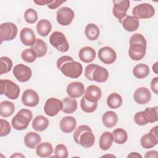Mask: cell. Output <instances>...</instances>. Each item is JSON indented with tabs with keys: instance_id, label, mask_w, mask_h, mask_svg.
I'll use <instances>...</instances> for the list:
<instances>
[{
	"instance_id": "obj_1",
	"label": "cell",
	"mask_w": 158,
	"mask_h": 158,
	"mask_svg": "<svg viewBox=\"0 0 158 158\" xmlns=\"http://www.w3.org/2000/svg\"><path fill=\"white\" fill-rule=\"evenodd\" d=\"M57 67L65 76L71 78H78L83 72L82 65L69 56L59 57L57 60Z\"/></svg>"
},
{
	"instance_id": "obj_2",
	"label": "cell",
	"mask_w": 158,
	"mask_h": 158,
	"mask_svg": "<svg viewBox=\"0 0 158 158\" xmlns=\"http://www.w3.org/2000/svg\"><path fill=\"white\" fill-rule=\"evenodd\" d=\"M73 138L77 144L85 148H91L95 142V136L91 128L86 125L78 126L74 131Z\"/></svg>"
},
{
	"instance_id": "obj_3",
	"label": "cell",
	"mask_w": 158,
	"mask_h": 158,
	"mask_svg": "<svg viewBox=\"0 0 158 158\" xmlns=\"http://www.w3.org/2000/svg\"><path fill=\"white\" fill-rule=\"evenodd\" d=\"M157 106L147 107L143 111L136 112L134 115V121L138 125H145L148 123H154L158 120Z\"/></svg>"
},
{
	"instance_id": "obj_4",
	"label": "cell",
	"mask_w": 158,
	"mask_h": 158,
	"mask_svg": "<svg viewBox=\"0 0 158 158\" xmlns=\"http://www.w3.org/2000/svg\"><path fill=\"white\" fill-rule=\"evenodd\" d=\"M33 117V113L29 109L20 110L12 119V125L17 130L26 129Z\"/></svg>"
},
{
	"instance_id": "obj_5",
	"label": "cell",
	"mask_w": 158,
	"mask_h": 158,
	"mask_svg": "<svg viewBox=\"0 0 158 158\" xmlns=\"http://www.w3.org/2000/svg\"><path fill=\"white\" fill-rule=\"evenodd\" d=\"M1 94L6 96L10 99H16L20 94V88L18 85L9 80H0Z\"/></svg>"
},
{
	"instance_id": "obj_6",
	"label": "cell",
	"mask_w": 158,
	"mask_h": 158,
	"mask_svg": "<svg viewBox=\"0 0 158 158\" xmlns=\"http://www.w3.org/2000/svg\"><path fill=\"white\" fill-rule=\"evenodd\" d=\"M49 43L60 52H65L69 49V44L66 37L60 31H54L49 36Z\"/></svg>"
},
{
	"instance_id": "obj_7",
	"label": "cell",
	"mask_w": 158,
	"mask_h": 158,
	"mask_svg": "<svg viewBox=\"0 0 158 158\" xmlns=\"http://www.w3.org/2000/svg\"><path fill=\"white\" fill-rule=\"evenodd\" d=\"M155 14L154 7L148 3H142L136 6L132 10V15L136 19H150Z\"/></svg>"
},
{
	"instance_id": "obj_8",
	"label": "cell",
	"mask_w": 158,
	"mask_h": 158,
	"mask_svg": "<svg viewBox=\"0 0 158 158\" xmlns=\"http://www.w3.org/2000/svg\"><path fill=\"white\" fill-rule=\"evenodd\" d=\"M17 27L14 23L6 22L1 24V43L4 41H11L14 40L17 36Z\"/></svg>"
},
{
	"instance_id": "obj_9",
	"label": "cell",
	"mask_w": 158,
	"mask_h": 158,
	"mask_svg": "<svg viewBox=\"0 0 158 158\" xmlns=\"http://www.w3.org/2000/svg\"><path fill=\"white\" fill-rule=\"evenodd\" d=\"M113 3L112 13L119 22L122 23L123 19L127 15V12L130 7V2L128 0H118L113 1Z\"/></svg>"
},
{
	"instance_id": "obj_10",
	"label": "cell",
	"mask_w": 158,
	"mask_h": 158,
	"mask_svg": "<svg viewBox=\"0 0 158 158\" xmlns=\"http://www.w3.org/2000/svg\"><path fill=\"white\" fill-rule=\"evenodd\" d=\"M56 19L58 23L62 26L70 25L75 17L73 10L68 7H62L57 11Z\"/></svg>"
},
{
	"instance_id": "obj_11",
	"label": "cell",
	"mask_w": 158,
	"mask_h": 158,
	"mask_svg": "<svg viewBox=\"0 0 158 158\" xmlns=\"http://www.w3.org/2000/svg\"><path fill=\"white\" fill-rule=\"evenodd\" d=\"M62 109V102L59 99L54 98L48 99L44 106V111L45 114L50 117L56 115Z\"/></svg>"
},
{
	"instance_id": "obj_12",
	"label": "cell",
	"mask_w": 158,
	"mask_h": 158,
	"mask_svg": "<svg viewBox=\"0 0 158 158\" xmlns=\"http://www.w3.org/2000/svg\"><path fill=\"white\" fill-rule=\"evenodd\" d=\"M13 74L20 82L28 81L32 75L31 69L24 64H17L13 69Z\"/></svg>"
},
{
	"instance_id": "obj_13",
	"label": "cell",
	"mask_w": 158,
	"mask_h": 158,
	"mask_svg": "<svg viewBox=\"0 0 158 158\" xmlns=\"http://www.w3.org/2000/svg\"><path fill=\"white\" fill-rule=\"evenodd\" d=\"M157 126L152 128L148 133L142 136L141 138V145L144 149H150L154 147L158 143L157 135Z\"/></svg>"
},
{
	"instance_id": "obj_14",
	"label": "cell",
	"mask_w": 158,
	"mask_h": 158,
	"mask_svg": "<svg viewBox=\"0 0 158 158\" xmlns=\"http://www.w3.org/2000/svg\"><path fill=\"white\" fill-rule=\"evenodd\" d=\"M98 55L99 60L105 64H111L114 63L117 59L115 51L109 46L101 48L99 50Z\"/></svg>"
},
{
	"instance_id": "obj_15",
	"label": "cell",
	"mask_w": 158,
	"mask_h": 158,
	"mask_svg": "<svg viewBox=\"0 0 158 158\" xmlns=\"http://www.w3.org/2000/svg\"><path fill=\"white\" fill-rule=\"evenodd\" d=\"M146 51V46L140 43H135L130 45L128 54L130 57L133 60H139L142 59Z\"/></svg>"
},
{
	"instance_id": "obj_16",
	"label": "cell",
	"mask_w": 158,
	"mask_h": 158,
	"mask_svg": "<svg viewBox=\"0 0 158 158\" xmlns=\"http://www.w3.org/2000/svg\"><path fill=\"white\" fill-rule=\"evenodd\" d=\"M23 104L28 107H35L37 106L40 101L38 93L31 89H26L23 91L22 96Z\"/></svg>"
},
{
	"instance_id": "obj_17",
	"label": "cell",
	"mask_w": 158,
	"mask_h": 158,
	"mask_svg": "<svg viewBox=\"0 0 158 158\" xmlns=\"http://www.w3.org/2000/svg\"><path fill=\"white\" fill-rule=\"evenodd\" d=\"M135 102L139 104H145L150 101L151 93L149 89L146 87H139L137 88L133 94Z\"/></svg>"
},
{
	"instance_id": "obj_18",
	"label": "cell",
	"mask_w": 158,
	"mask_h": 158,
	"mask_svg": "<svg viewBox=\"0 0 158 158\" xmlns=\"http://www.w3.org/2000/svg\"><path fill=\"white\" fill-rule=\"evenodd\" d=\"M85 93L84 85L80 81H73L69 83L67 87V94L72 98L81 96Z\"/></svg>"
},
{
	"instance_id": "obj_19",
	"label": "cell",
	"mask_w": 158,
	"mask_h": 158,
	"mask_svg": "<svg viewBox=\"0 0 158 158\" xmlns=\"http://www.w3.org/2000/svg\"><path fill=\"white\" fill-rule=\"evenodd\" d=\"M21 42L27 46H31L35 43L36 39L33 30L30 28H23L20 33Z\"/></svg>"
},
{
	"instance_id": "obj_20",
	"label": "cell",
	"mask_w": 158,
	"mask_h": 158,
	"mask_svg": "<svg viewBox=\"0 0 158 158\" xmlns=\"http://www.w3.org/2000/svg\"><path fill=\"white\" fill-rule=\"evenodd\" d=\"M84 97L90 102H98L101 97L102 91L99 87L96 85H89L84 93Z\"/></svg>"
},
{
	"instance_id": "obj_21",
	"label": "cell",
	"mask_w": 158,
	"mask_h": 158,
	"mask_svg": "<svg viewBox=\"0 0 158 158\" xmlns=\"http://www.w3.org/2000/svg\"><path fill=\"white\" fill-rule=\"evenodd\" d=\"M76 125V119L72 116H65L63 117L60 122V130L65 133L72 132L75 128Z\"/></svg>"
},
{
	"instance_id": "obj_22",
	"label": "cell",
	"mask_w": 158,
	"mask_h": 158,
	"mask_svg": "<svg viewBox=\"0 0 158 158\" xmlns=\"http://www.w3.org/2000/svg\"><path fill=\"white\" fill-rule=\"evenodd\" d=\"M96 54V51L92 47L85 46L80 50L78 56L82 62L89 63L95 59Z\"/></svg>"
},
{
	"instance_id": "obj_23",
	"label": "cell",
	"mask_w": 158,
	"mask_h": 158,
	"mask_svg": "<svg viewBox=\"0 0 158 158\" xmlns=\"http://www.w3.org/2000/svg\"><path fill=\"white\" fill-rule=\"evenodd\" d=\"M41 138L39 134L30 131L27 133L24 137L25 145L30 149L36 148L41 143Z\"/></svg>"
},
{
	"instance_id": "obj_24",
	"label": "cell",
	"mask_w": 158,
	"mask_h": 158,
	"mask_svg": "<svg viewBox=\"0 0 158 158\" xmlns=\"http://www.w3.org/2000/svg\"><path fill=\"white\" fill-rule=\"evenodd\" d=\"M121 23L126 31L130 32L136 31L139 26V20L136 19L133 16L130 15H127Z\"/></svg>"
},
{
	"instance_id": "obj_25",
	"label": "cell",
	"mask_w": 158,
	"mask_h": 158,
	"mask_svg": "<svg viewBox=\"0 0 158 158\" xmlns=\"http://www.w3.org/2000/svg\"><path fill=\"white\" fill-rule=\"evenodd\" d=\"M109 78V72L106 69L98 66L94 69L93 73V80L98 83L106 82Z\"/></svg>"
},
{
	"instance_id": "obj_26",
	"label": "cell",
	"mask_w": 158,
	"mask_h": 158,
	"mask_svg": "<svg viewBox=\"0 0 158 158\" xmlns=\"http://www.w3.org/2000/svg\"><path fill=\"white\" fill-rule=\"evenodd\" d=\"M62 110L65 114H72L76 111L77 109V101L75 99L66 97L62 100Z\"/></svg>"
},
{
	"instance_id": "obj_27",
	"label": "cell",
	"mask_w": 158,
	"mask_h": 158,
	"mask_svg": "<svg viewBox=\"0 0 158 158\" xmlns=\"http://www.w3.org/2000/svg\"><path fill=\"white\" fill-rule=\"evenodd\" d=\"M53 152L52 144L49 142L40 143L36 148V154L41 157H49Z\"/></svg>"
},
{
	"instance_id": "obj_28",
	"label": "cell",
	"mask_w": 158,
	"mask_h": 158,
	"mask_svg": "<svg viewBox=\"0 0 158 158\" xmlns=\"http://www.w3.org/2000/svg\"><path fill=\"white\" fill-rule=\"evenodd\" d=\"M102 121L104 126L107 128H112L117 124L118 117L117 114L114 111H107L102 115Z\"/></svg>"
},
{
	"instance_id": "obj_29",
	"label": "cell",
	"mask_w": 158,
	"mask_h": 158,
	"mask_svg": "<svg viewBox=\"0 0 158 158\" xmlns=\"http://www.w3.org/2000/svg\"><path fill=\"white\" fill-rule=\"evenodd\" d=\"M49 125L48 119L43 115H38L32 121V127L36 131H43Z\"/></svg>"
},
{
	"instance_id": "obj_30",
	"label": "cell",
	"mask_w": 158,
	"mask_h": 158,
	"mask_svg": "<svg viewBox=\"0 0 158 158\" xmlns=\"http://www.w3.org/2000/svg\"><path fill=\"white\" fill-rule=\"evenodd\" d=\"M113 143L112 134L109 131H105L100 136L99 146L101 149L106 151L109 149Z\"/></svg>"
},
{
	"instance_id": "obj_31",
	"label": "cell",
	"mask_w": 158,
	"mask_h": 158,
	"mask_svg": "<svg viewBox=\"0 0 158 158\" xmlns=\"http://www.w3.org/2000/svg\"><path fill=\"white\" fill-rule=\"evenodd\" d=\"M15 111V106L9 101H3L0 103V115L3 117H9Z\"/></svg>"
},
{
	"instance_id": "obj_32",
	"label": "cell",
	"mask_w": 158,
	"mask_h": 158,
	"mask_svg": "<svg viewBox=\"0 0 158 158\" xmlns=\"http://www.w3.org/2000/svg\"><path fill=\"white\" fill-rule=\"evenodd\" d=\"M52 29L51 23L46 19L40 20L36 25V30L38 33L42 36H46Z\"/></svg>"
},
{
	"instance_id": "obj_33",
	"label": "cell",
	"mask_w": 158,
	"mask_h": 158,
	"mask_svg": "<svg viewBox=\"0 0 158 158\" xmlns=\"http://www.w3.org/2000/svg\"><path fill=\"white\" fill-rule=\"evenodd\" d=\"M32 49L36 54L37 57H42L46 54L48 51V47L46 43L41 39H36L35 43L31 46Z\"/></svg>"
},
{
	"instance_id": "obj_34",
	"label": "cell",
	"mask_w": 158,
	"mask_h": 158,
	"mask_svg": "<svg viewBox=\"0 0 158 158\" xmlns=\"http://www.w3.org/2000/svg\"><path fill=\"white\" fill-rule=\"evenodd\" d=\"M85 33L86 38L91 40L94 41L98 39L99 36L100 31L98 27L94 23H88L85 30Z\"/></svg>"
},
{
	"instance_id": "obj_35",
	"label": "cell",
	"mask_w": 158,
	"mask_h": 158,
	"mask_svg": "<svg viewBox=\"0 0 158 158\" xmlns=\"http://www.w3.org/2000/svg\"><path fill=\"white\" fill-rule=\"evenodd\" d=\"M149 73V68L148 65L144 64H139L135 66L133 69V75L138 79H143L146 77Z\"/></svg>"
},
{
	"instance_id": "obj_36",
	"label": "cell",
	"mask_w": 158,
	"mask_h": 158,
	"mask_svg": "<svg viewBox=\"0 0 158 158\" xmlns=\"http://www.w3.org/2000/svg\"><path fill=\"white\" fill-rule=\"evenodd\" d=\"M112 134L113 136V141L118 144L125 143L128 139V135L127 131L122 128L115 129L113 130Z\"/></svg>"
},
{
	"instance_id": "obj_37",
	"label": "cell",
	"mask_w": 158,
	"mask_h": 158,
	"mask_svg": "<svg viewBox=\"0 0 158 158\" xmlns=\"http://www.w3.org/2000/svg\"><path fill=\"white\" fill-rule=\"evenodd\" d=\"M122 104V98L118 93H112L107 98V104L111 109H117L121 106Z\"/></svg>"
},
{
	"instance_id": "obj_38",
	"label": "cell",
	"mask_w": 158,
	"mask_h": 158,
	"mask_svg": "<svg viewBox=\"0 0 158 158\" xmlns=\"http://www.w3.org/2000/svg\"><path fill=\"white\" fill-rule=\"evenodd\" d=\"M80 107L83 111L86 113H91L96 110L98 107L97 102H90L88 101L84 96L81 98L80 102Z\"/></svg>"
},
{
	"instance_id": "obj_39",
	"label": "cell",
	"mask_w": 158,
	"mask_h": 158,
	"mask_svg": "<svg viewBox=\"0 0 158 158\" xmlns=\"http://www.w3.org/2000/svg\"><path fill=\"white\" fill-rule=\"evenodd\" d=\"M12 60L6 56L0 58V75L9 72L12 67Z\"/></svg>"
},
{
	"instance_id": "obj_40",
	"label": "cell",
	"mask_w": 158,
	"mask_h": 158,
	"mask_svg": "<svg viewBox=\"0 0 158 158\" xmlns=\"http://www.w3.org/2000/svg\"><path fill=\"white\" fill-rule=\"evenodd\" d=\"M21 57L26 62L32 63L35 61L37 56L32 49H26L22 52Z\"/></svg>"
},
{
	"instance_id": "obj_41",
	"label": "cell",
	"mask_w": 158,
	"mask_h": 158,
	"mask_svg": "<svg viewBox=\"0 0 158 158\" xmlns=\"http://www.w3.org/2000/svg\"><path fill=\"white\" fill-rule=\"evenodd\" d=\"M38 14L35 10L32 8L27 9L24 13L25 20L30 24L35 23L38 20Z\"/></svg>"
},
{
	"instance_id": "obj_42",
	"label": "cell",
	"mask_w": 158,
	"mask_h": 158,
	"mask_svg": "<svg viewBox=\"0 0 158 158\" xmlns=\"http://www.w3.org/2000/svg\"><path fill=\"white\" fill-rule=\"evenodd\" d=\"M54 154L57 157L67 158L69 156V152L67 147L63 144H57L54 150Z\"/></svg>"
},
{
	"instance_id": "obj_43",
	"label": "cell",
	"mask_w": 158,
	"mask_h": 158,
	"mask_svg": "<svg viewBox=\"0 0 158 158\" xmlns=\"http://www.w3.org/2000/svg\"><path fill=\"white\" fill-rule=\"evenodd\" d=\"M1 130H0V136H5L8 135L11 131V127L10 123L6 120L1 118Z\"/></svg>"
},
{
	"instance_id": "obj_44",
	"label": "cell",
	"mask_w": 158,
	"mask_h": 158,
	"mask_svg": "<svg viewBox=\"0 0 158 158\" xmlns=\"http://www.w3.org/2000/svg\"><path fill=\"white\" fill-rule=\"evenodd\" d=\"M130 45L135 43H140L147 45V42L144 36L140 33H134L130 38Z\"/></svg>"
},
{
	"instance_id": "obj_45",
	"label": "cell",
	"mask_w": 158,
	"mask_h": 158,
	"mask_svg": "<svg viewBox=\"0 0 158 158\" xmlns=\"http://www.w3.org/2000/svg\"><path fill=\"white\" fill-rule=\"evenodd\" d=\"M98 66L97 64H91L88 65L85 69V77L90 81H93V73L94 69Z\"/></svg>"
},
{
	"instance_id": "obj_46",
	"label": "cell",
	"mask_w": 158,
	"mask_h": 158,
	"mask_svg": "<svg viewBox=\"0 0 158 158\" xmlns=\"http://www.w3.org/2000/svg\"><path fill=\"white\" fill-rule=\"evenodd\" d=\"M151 88L156 94H158V77H154L151 80Z\"/></svg>"
},
{
	"instance_id": "obj_47",
	"label": "cell",
	"mask_w": 158,
	"mask_h": 158,
	"mask_svg": "<svg viewBox=\"0 0 158 158\" xmlns=\"http://www.w3.org/2000/svg\"><path fill=\"white\" fill-rule=\"evenodd\" d=\"M64 2H65V1H57V0L53 1L52 3L48 5V7L51 9H55L58 7H59Z\"/></svg>"
},
{
	"instance_id": "obj_48",
	"label": "cell",
	"mask_w": 158,
	"mask_h": 158,
	"mask_svg": "<svg viewBox=\"0 0 158 158\" xmlns=\"http://www.w3.org/2000/svg\"><path fill=\"white\" fill-rule=\"evenodd\" d=\"M158 157V152L157 151L155 150H152V151H148L145 156L144 157L147 158V157H156L157 158Z\"/></svg>"
},
{
	"instance_id": "obj_49",
	"label": "cell",
	"mask_w": 158,
	"mask_h": 158,
	"mask_svg": "<svg viewBox=\"0 0 158 158\" xmlns=\"http://www.w3.org/2000/svg\"><path fill=\"white\" fill-rule=\"evenodd\" d=\"M53 1H49V0H38V1H33V2L39 5V6H44V5H48L51 3H52Z\"/></svg>"
},
{
	"instance_id": "obj_50",
	"label": "cell",
	"mask_w": 158,
	"mask_h": 158,
	"mask_svg": "<svg viewBox=\"0 0 158 158\" xmlns=\"http://www.w3.org/2000/svg\"><path fill=\"white\" fill-rule=\"evenodd\" d=\"M127 157H140V158L142 157V156L137 152H131L129 155H128Z\"/></svg>"
},
{
	"instance_id": "obj_51",
	"label": "cell",
	"mask_w": 158,
	"mask_h": 158,
	"mask_svg": "<svg viewBox=\"0 0 158 158\" xmlns=\"http://www.w3.org/2000/svg\"><path fill=\"white\" fill-rule=\"evenodd\" d=\"M152 70L156 74L157 73V62H156L154 65H152Z\"/></svg>"
},
{
	"instance_id": "obj_52",
	"label": "cell",
	"mask_w": 158,
	"mask_h": 158,
	"mask_svg": "<svg viewBox=\"0 0 158 158\" xmlns=\"http://www.w3.org/2000/svg\"><path fill=\"white\" fill-rule=\"evenodd\" d=\"M24 157V156L22 155V154H19V153H16V154H13V155L11 156V157Z\"/></svg>"
}]
</instances>
